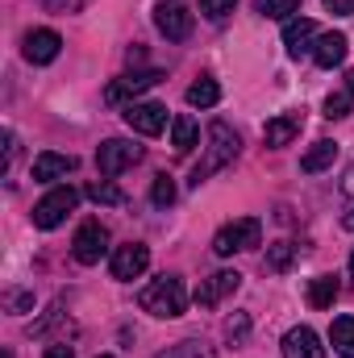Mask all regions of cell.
Instances as JSON below:
<instances>
[{
	"label": "cell",
	"mask_w": 354,
	"mask_h": 358,
	"mask_svg": "<svg viewBox=\"0 0 354 358\" xmlns=\"http://www.w3.org/2000/svg\"><path fill=\"white\" fill-rule=\"evenodd\" d=\"M346 46H351V42H346V34H321V38H317V46H313V63L330 71V67L346 63Z\"/></svg>",
	"instance_id": "16"
},
{
	"label": "cell",
	"mask_w": 354,
	"mask_h": 358,
	"mask_svg": "<svg viewBox=\"0 0 354 358\" xmlns=\"http://www.w3.org/2000/svg\"><path fill=\"white\" fill-rule=\"evenodd\" d=\"M76 204H80V192H76L71 183H63V187H50V192H46V196L34 204V225H38V229H59Z\"/></svg>",
	"instance_id": "4"
},
{
	"label": "cell",
	"mask_w": 354,
	"mask_h": 358,
	"mask_svg": "<svg viewBox=\"0 0 354 358\" xmlns=\"http://www.w3.org/2000/svg\"><path fill=\"white\" fill-rule=\"evenodd\" d=\"M346 92H354V67H351V76H346Z\"/></svg>",
	"instance_id": "36"
},
{
	"label": "cell",
	"mask_w": 354,
	"mask_h": 358,
	"mask_svg": "<svg viewBox=\"0 0 354 358\" xmlns=\"http://www.w3.org/2000/svg\"><path fill=\"white\" fill-rule=\"evenodd\" d=\"M238 150H242L238 134H234L225 121H213V125H208V146H204V159L192 167V187H200V183L213 176V171L229 167V163L238 159Z\"/></svg>",
	"instance_id": "1"
},
{
	"label": "cell",
	"mask_w": 354,
	"mask_h": 358,
	"mask_svg": "<svg viewBox=\"0 0 354 358\" xmlns=\"http://www.w3.org/2000/svg\"><path fill=\"white\" fill-rule=\"evenodd\" d=\"M334 159H338V142H313L304 150V159H300V171L304 176H317V171L334 167Z\"/></svg>",
	"instance_id": "18"
},
{
	"label": "cell",
	"mask_w": 354,
	"mask_h": 358,
	"mask_svg": "<svg viewBox=\"0 0 354 358\" xmlns=\"http://www.w3.org/2000/svg\"><path fill=\"white\" fill-rule=\"evenodd\" d=\"M246 334H250V317H246V313H238V317L225 325V338H229V346H242V342H246Z\"/></svg>",
	"instance_id": "29"
},
{
	"label": "cell",
	"mask_w": 354,
	"mask_h": 358,
	"mask_svg": "<svg viewBox=\"0 0 354 358\" xmlns=\"http://www.w3.org/2000/svg\"><path fill=\"white\" fill-rule=\"evenodd\" d=\"M300 4H304V0H255V8H259L263 17H275V21H283V17L300 13Z\"/></svg>",
	"instance_id": "24"
},
{
	"label": "cell",
	"mask_w": 354,
	"mask_h": 358,
	"mask_svg": "<svg viewBox=\"0 0 354 358\" xmlns=\"http://www.w3.org/2000/svg\"><path fill=\"white\" fill-rule=\"evenodd\" d=\"M84 196H88L92 204H121V200H125V192H121L113 179H96V183H88Z\"/></svg>",
	"instance_id": "23"
},
{
	"label": "cell",
	"mask_w": 354,
	"mask_h": 358,
	"mask_svg": "<svg viewBox=\"0 0 354 358\" xmlns=\"http://www.w3.org/2000/svg\"><path fill=\"white\" fill-rule=\"evenodd\" d=\"M146 267H150V250L142 242L117 246V255H113V279H138Z\"/></svg>",
	"instance_id": "11"
},
{
	"label": "cell",
	"mask_w": 354,
	"mask_h": 358,
	"mask_svg": "<svg viewBox=\"0 0 354 358\" xmlns=\"http://www.w3.org/2000/svg\"><path fill=\"white\" fill-rule=\"evenodd\" d=\"M342 225H346V229H354V208L346 213V217H342Z\"/></svg>",
	"instance_id": "35"
},
{
	"label": "cell",
	"mask_w": 354,
	"mask_h": 358,
	"mask_svg": "<svg viewBox=\"0 0 354 358\" xmlns=\"http://www.w3.org/2000/svg\"><path fill=\"white\" fill-rule=\"evenodd\" d=\"M242 287V275L238 271H217V275H208V279H200V287H196V304L200 308H217L225 296H234Z\"/></svg>",
	"instance_id": "9"
},
{
	"label": "cell",
	"mask_w": 354,
	"mask_h": 358,
	"mask_svg": "<svg viewBox=\"0 0 354 358\" xmlns=\"http://www.w3.org/2000/svg\"><path fill=\"white\" fill-rule=\"evenodd\" d=\"M155 25L167 42H183L192 34V13L176 0H163V4H155Z\"/></svg>",
	"instance_id": "8"
},
{
	"label": "cell",
	"mask_w": 354,
	"mask_h": 358,
	"mask_svg": "<svg viewBox=\"0 0 354 358\" xmlns=\"http://www.w3.org/2000/svg\"><path fill=\"white\" fill-rule=\"evenodd\" d=\"M159 358H204V350H200L196 342H183V346H179L176 355H159Z\"/></svg>",
	"instance_id": "31"
},
{
	"label": "cell",
	"mask_w": 354,
	"mask_h": 358,
	"mask_svg": "<svg viewBox=\"0 0 354 358\" xmlns=\"http://www.w3.org/2000/svg\"><path fill=\"white\" fill-rule=\"evenodd\" d=\"M150 200H155L159 208L176 204V179H171V176H159V179H155V187H150Z\"/></svg>",
	"instance_id": "27"
},
{
	"label": "cell",
	"mask_w": 354,
	"mask_h": 358,
	"mask_svg": "<svg viewBox=\"0 0 354 358\" xmlns=\"http://www.w3.org/2000/svg\"><path fill=\"white\" fill-rule=\"evenodd\" d=\"M125 125H129L134 134L155 138V134L167 129V108L155 104V100H134V104H125Z\"/></svg>",
	"instance_id": "7"
},
{
	"label": "cell",
	"mask_w": 354,
	"mask_h": 358,
	"mask_svg": "<svg viewBox=\"0 0 354 358\" xmlns=\"http://www.w3.org/2000/svg\"><path fill=\"white\" fill-rule=\"evenodd\" d=\"M138 304H142V313H150V317H183V308H187V287H183V279H176V275H159V279H150V283L142 287Z\"/></svg>",
	"instance_id": "2"
},
{
	"label": "cell",
	"mask_w": 354,
	"mask_h": 358,
	"mask_svg": "<svg viewBox=\"0 0 354 358\" xmlns=\"http://www.w3.org/2000/svg\"><path fill=\"white\" fill-rule=\"evenodd\" d=\"M59 50H63V38L55 34V29H29L25 34V59L29 63H55L59 59Z\"/></svg>",
	"instance_id": "12"
},
{
	"label": "cell",
	"mask_w": 354,
	"mask_h": 358,
	"mask_svg": "<svg viewBox=\"0 0 354 358\" xmlns=\"http://www.w3.org/2000/svg\"><path fill=\"white\" fill-rule=\"evenodd\" d=\"M42 358H76V350H71L67 342H55V346H46V355Z\"/></svg>",
	"instance_id": "32"
},
{
	"label": "cell",
	"mask_w": 354,
	"mask_h": 358,
	"mask_svg": "<svg viewBox=\"0 0 354 358\" xmlns=\"http://www.w3.org/2000/svg\"><path fill=\"white\" fill-rule=\"evenodd\" d=\"M259 242H263V221H259V217H238V221H229V225L217 229V238H213V255L229 259V255L250 250V246H259Z\"/></svg>",
	"instance_id": "3"
},
{
	"label": "cell",
	"mask_w": 354,
	"mask_h": 358,
	"mask_svg": "<svg viewBox=\"0 0 354 358\" xmlns=\"http://www.w3.org/2000/svg\"><path fill=\"white\" fill-rule=\"evenodd\" d=\"M234 8H238V0H200V13H204L208 21H225Z\"/></svg>",
	"instance_id": "28"
},
{
	"label": "cell",
	"mask_w": 354,
	"mask_h": 358,
	"mask_svg": "<svg viewBox=\"0 0 354 358\" xmlns=\"http://www.w3.org/2000/svg\"><path fill=\"white\" fill-rule=\"evenodd\" d=\"M292 259H296V246H292V242H275V246H267V267L271 271H288L292 267Z\"/></svg>",
	"instance_id": "25"
},
{
	"label": "cell",
	"mask_w": 354,
	"mask_h": 358,
	"mask_svg": "<svg viewBox=\"0 0 354 358\" xmlns=\"http://www.w3.org/2000/svg\"><path fill=\"white\" fill-rule=\"evenodd\" d=\"M138 159H142V146H138V142L108 138V142H100V150H96V171L104 179H113V176H121V171H129Z\"/></svg>",
	"instance_id": "5"
},
{
	"label": "cell",
	"mask_w": 354,
	"mask_h": 358,
	"mask_svg": "<svg viewBox=\"0 0 354 358\" xmlns=\"http://www.w3.org/2000/svg\"><path fill=\"white\" fill-rule=\"evenodd\" d=\"M338 292H342V283H338L334 275H317V279L309 283V304H313V308H334Z\"/></svg>",
	"instance_id": "20"
},
{
	"label": "cell",
	"mask_w": 354,
	"mask_h": 358,
	"mask_svg": "<svg viewBox=\"0 0 354 358\" xmlns=\"http://www.w3.org/2000/svg\"><path fill=\"white\" fill-rule=\"evenodd\" d=\"M300 125H304V113H283V117H271L263 125V142L267 146H292V138L300 134Z\"/></svg>",
	"instance_id": "14"
},
{
	"label": "cell",
	"mask_w": 354,
	"mask_h": 358,
	"mask_svg": "<svg viewBox=\"0 0 354 358\" xmlns=\"http://www.w3.org/2000/svg\"><path fill=\"white\" fill-rule=\"evenodd\" d=\"M325 8H330V13H338V17H351L354 0H325Z\"/></svg>",
	"instance_id": "33"
},
{
	"label": "cell",
	"mask_w": 354,
	"mask_h": 358,
	"mask_svg": "<svg viewBox=\"0 0 354 358\" xmlns=\"http://www.w3.org/2000/svg\"><path fill=\"white\" fill-rule=\"evenodd\" d=\"M330 342H334V350L342 358H354V317H334Z\"/></svg>",
	"instance_id": "21"
},
{
	"label": "cell",
	"mask_w": 354,
	"mask_h": 358,
	"mask_svg": "<svg viewBox=\"0 0 354 358\" xmlns=\"http://www.w3.org/2000/svg\"><path fill=\"white\" fill-rule=\"evenodd\" d=\"M159 80H163V71H129V76H121V80H113V84L104 88V100H108V104L134 100V96H142L146 88H155Z\"/></svg>",
	"instance_id": "10"
},
{
	"label": "cell",
	"mask_w": 354,
	"mask_h": 358,
	"mask_svg": "<svg viewBox=\"0 0 354 358\" xmlns=\"http://www.w3.org/2000/svg\"><path fill=\"white\" fill-rule=\"evenodd\" d=\"M200 142V125L187 117V113H179V117H171V146H176L179 155H187L192 146Z\"/></svg>",
	"instance_id": "19"
},
{
	"label": "cell",
	"mask_w": 354,
	"mask_h": 358,
	"mask_svg": "<svg viewBox=\"0 0 354 358\" xmlns=\"http://www.w3.org/2000/svg\"><path fill=\"white\" fill-rule=\"evenodd\" d=\"M4 304H8L13 313H21V308H34V296H29V292H4Z\"/></svg>",
	"instance_id": "30"
},
{
	"label": "cell",
	"mask_w": 354,
	"mask_h": 358,
	"mask_svg": "<svg viewBox=\"0 0 354 358\" xmlns=\"http://www.w3.org/2000/svg\"><path fill=\"white\" fill-rule=\"evenodd\" d=\"M100 358H113V355H100Z\"/></svg>",
	"instance_id": "38"
},
{
	"label": "cell",
	"mask_w": 354,
	"mask_h": 358,
	"mask_svg": "<svg viewBox=\"0 0 354 358\" xmlns=\"http://www.w3.org/2000/svg\"><path fill=\"white\" fill-rule=\"evenodd\" d=\"M342 192H354V167L346 171V179H342Z\"/></svg>",
	"instance_id": "34"
},
{
	"label": "cell",
	"mask_w": 354,
	"mask_h": 358,
	"mask_svg": "<svg viewBox=\"0 0 354 358\" xmlns=\"http://www.w3.org/2000/svg\"><path fill=\"white\" fill-rule=\"evenodd\" d=\"M104 250H108V229L100 225V221H84L80 229H76V242H71V255H76V263H100L104 259Z\"/></svg>",
	"instance_id": "6"
},
{
	"label": "cell",
	"mask_w": 354,
	"mask_h": 358,
	"mask_svg": "<svg viewBox=\"0 0 354 358\" xmlns=\"http://www.w3.org/2000/svg\"><path fill=\"white\" fill-rule=\"evenodd\" d=\"M217 100H221V84H217V80H208V76H204V80H196V84L187 88V104H192V108H213Z\"/></svg>",
	"instance_id": "22"
},
{
	"label": "cell",
	"mask_w": 354,
	"mask_h": 358,
	"mask_svg": "<svg viewBox=\"0 0 354 358\" xmlns=\"http://www.w3.org/2000/svg\"><path fill=\"white\" fill-rule=\"evenodd\" d=\"M76 171V159L71 155H55V150H42L38 159H34V179L38 183H50V179H63Z\"/></svg>",
	"instance_id": "17"
},
{
	"label": "cell",
	"mask_w": 354,
	"mask_h": 358,
	"mask_svg": "<svg viewBox=\"0 0 354 358\" xmlns=\"http://www.w3.org/2000/svg\"><path fill=\"white\" fill-rule=\"evenodd\" d=\"M283 358H325V346L309 325H296L283 334Z\"/></svg>",
	"instance_id": "13"
},
{
	"label": "cell",
	"mask_w": 354,
	"mask_h": 358,
	"mask_svg": "<svg viewBox=\"0 0 354 358\" xmlns=\"http://www.w3.org/2000/svg\"><path fill=\"white\" fill-rule=\"evenodd\" d=\"M351 279H354V250H351Z\"/></svg>",
	"instance_id": "37"
},
{
	"label": "cell",
	"mask_w": 354,
	"mask_h": 358,
	"mask_svg": "<svg viewBox=\"0 0 354 358\" xmlns=\"http://www.w3.org/2000/svg\"><path fill=\"white\" fill-rule=\"evenodd\" d=\"M351 104H354V92H330V96H325V117H330V121H338V117H346V113H351Z\"/></svg>",
	"instance_id": "26"
},
{
	"label": "cell",
	"mask_w": 354,
	"mask_h": 358,
	"mask_svg": "<svg viewBox=\"0 0 354 358\" xmlns=\"http://www.w3.org/2000/svg\"><path fill=\"white\" fill-rule=\"evenodd\" d=\"M313 38H317V21H309V17L288 21V29H283V46H288L292 59L309 55V50H313Z\"/></svg>",
	"instance_id": "15"
}]
</instances>
